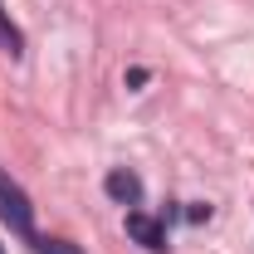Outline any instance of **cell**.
I'll list each match as a JSON object with an SVG mask.
<instances>
[{
  "instance_id": "5b68a950",
  "label": "cell",
  "mask_w": 254,
  "mask_h": 254,
  "mask_svg": "<svg viewBox=\"0 0 254 254\" xmlns=\"http://www.w3.org/2000/svg\"><path fill=\"white\" fill-rule=\"evenodd\" d=\"M34 254H83V250L68 240H34Z\"/></svg>"
},
{
  "instance_id": "277c9868",
  "label": "cell",
  "mask_w": 254,
  "mask_h": 254,
  "mask_svg": "<svg viewBox=\"0 0 254 254\" xmlns=\"http://www.w3.org/2000/svg\"><path fill=\"white\" fill-rule=\"evenodd\" d=\"M0 49H5V54H20V49H25V34L15 30V20L5 15V5H0Z\"/></svg>"
},
{
  "instance_id": "7a4b0ae2",
  "label": "cell",
  "mask_w": 254,
  "mask_h": 254,
  "mask_svg": "<svg viewBox=\"0 0 254 254\" xmlns=\"http://www.w3.org/2000/svg\"><path fill=\"white\" fill-rule=\"evenodd\" d=\"M127 235H132L142 250H166V230H161V220L142 215V210H127Z\"/></svg>"
},
{
  "instance_id": "8992f818",
  "label": "cell",
  "mask_w": 254,
  "mask_h": 254,
  "mask_svg": "<svg viewBox=\"0 0 254 254\" xmlns=\"http://www.w3.org/2000/svg\"><path fill=\"white\" fill-rule=\"evenodd\" d=\"M0 254H5V250H0Z\"/></svg>"
},
{
  "instance_id": "6da1fadb",
  "label": "cell",
  "mask_w": 254,
  "mask_h": 254,
  "mask_svg": "<svg viewBox=\"0 0 254 254\" xmlns=\"http://www.w3.org/2000/svg\"><path fill=\"white\" fill-rule=\"evenodd\" d=\"M0 220L10 225L15 235H34V210H30V195L15 186L5 171H0Z\"/></svg>"
},
{
  "instance_id": "3957f363",
  "label": "cell",
  "mask_w": 254,
  "mask_h": 254,
  "mask_svg": "<svg viewBox=\"0 0 254 254\" xmlns=\"http://www.w3.org/2000/svg\"><path fill=\"white\" fill-rule=\"evenodd\" d=\"M103 190H108L113 200H123V205H137V200H142V181H137L132 171H108Z\"/></svg>"
}]
</instances>
